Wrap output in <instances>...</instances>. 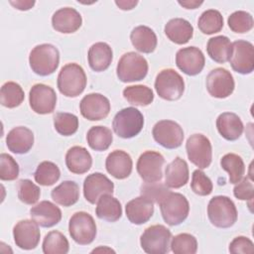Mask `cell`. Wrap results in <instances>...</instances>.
Segmentation results:
<instances>
[{"label": "cell", "mask_w": 254, "mask_h": 254, "mask_svg": "<svg viewBox=\"0 0 254 254\" xmlns=\"http://www.w3.org/2000/svg\"><path fill=\"white\" fill-rule=\"evenodd\" d=\"M58 88L66 97H76L86 86V75L83 68L75 64H66L61 68L57 80Z\"/></svg>", "instance_id": "1"}, {"label": "cell", "mask_w": 254, "mask_h": 254, "mask_svg": "<svg viewBox=\"0 0 254 254\" xmlns=\"http://www.w3.org/2000/svg\"><path fill=\"white\" fill-rule=\"evenodd\" d=\"M29 64L32 70L38 75H50L59 66V50L52 44L38 45L30 53Z\"/></svg>", "instance_id": "2"}, {"label": "cell", "mask_w": 254, "mask_h": 254, "mask_svg": "<svg viewBox=\"0 0 254 254\" xmlns=\"http://www.w3.org/2000/svg\"><path fill=\"white\" fill-rule=\"evenodd\" d=\"M207 216L215 227L228 228L237 220V209L228 196L216 195L208 202Z\"/></svg>", "instance_id": "3"}, {"label": "cell", "mask_w": 254, "mask_h": 254, "mask_svg": "<svg viewBox=\"0 0 254 254\" xmlns=\"http://www.w3.org/2000/svg\"><path fill=\"white\" fill-rule=\"evenodd\" d=\"M144 126L143 114L135 107L121 109L113 118L114 133L123 139H130L138 135Z\"/></svg>", "instance_id": "4"}, {"label": "cell", "mask_w": 254, "mask_h": 254, "mask_svg": "<svg viewBox=\"0 0 254 254\" xmlns=\"http://www.w3.org/2000/svg\"><path fill=\"white\" fill-rule=\"evenodd\" d=\"M148 68V63L143 56L135 52H128L120 58L116 73L122 82H133L144 79Z\"/></svg>", "instance_id": "5"}, {"label": "cell", "mask_w": 254, "mask_h": 254, "mask_svg": "<svg viewBox=\"0 0 254 254\" xmlns=\"http://www.w3.org/2000/svg\"><path fill=\"white\" fill-rule=\"evenodd\" d=\"M155 89L158 95L165 100H178L185 91V81L175 69H163L156 76Z\"/></svg>", "instance_id": "6"}, {"label": "cell", "mask_w": 254, "mask_h": 254, "mask_svg": "<svg viewBox=\"0 0 254 254\" xmlns=\"http://www.w3.org/2000/svg\"><path fill=\"white\" fill-rule=\"evenodd\" d=\"M172 233L162 224L149 226L140 237L142 249L149 254H165L170 251Z\"/></svg>", "instance_id": "7"}, {"label": "cell", "mask_w": 254, "mask_h": 254, "mask_svg": "<svg viewBox=\"0 0 254 254\" xmlns=\"http://www.w3.org/2000/svg\"><path fill=\"white\" fill-rule=\"evenodd\" d=\"M159 205L163 219L171 226L181 224L189 215L190 204L182 193L171 191Z\"/></svg>", "instance_id": "8"}, {"label": "cell", "mask_w": 254, "mask_h": 254, "mask_svg": "<svg viewBox=\"0 0 254 254\" xmlns=\"http://www.w3.org/2000/svg\"><path fill=\"white\" fill-rule=\"evenodd\" d=\"M68 232L77 244H90L96 236L95 221L93 217L85 211L75 212L69 218Z\"/></svg>", "instance_id": "9"}, {"label": "cell", "mask_w": 254, "mask_h": 254, "mask_svg": "<svg viewBox=\"0 0 254 254\" xmlns=\"http://www.w3.org/2000/svg\"><path fill=\"white\" fill-rule=\"evenodd\" d=\"M189 160L199 169H206L211 164L212 148L209 139L202 134L190 135L186 143Z\"/></svg>", "instance_id": "10"}, {"label": "cell", "mask_w": 254, "mask_h": 254, "mask_svg": "<svg viewBox=\"0 0 254 254\" xmlns=\"http://www.w3.org/2000/svg\"><path fill=\"white\" fill-rule=\"evenodd\" d=\"M154 140L166 149H176L180 147L184 140L183 128L175 121H158L152 130Z\"/></svg>", "instance_id": "11"}, {"label": "cell", "mask_w": 254, "mask_h": 254, "mask_svg": "<svg viewBox=\"0 0 254 254\" xmlns=\"http://www.w3.org/2000/svg\"><path fill=\"white\" fill-rule=\"evenodd\" d=\"M164 164L165 159L162 154L155 151H146L140 155L136 169L144 182H160L163 178Z\"/></svg>", "instance_id": "12"}, {"label": "cell", "mask_w": 254, "mask_h": 254, "mask_svg": "<svg viewBox=\"0 0 254 254\" xmlns=\"http://www.w3.org/2000/svg\"><path fill=\"white\" fill-rule=\"evenodd\" d=\"M232 69L241 74H249L254 69V47L244 40L232 43V53L229 59Z\"/></svg>", "instance_id": "13"}, {"label": "cell", "mask_w": 254, "mask_h": 254, "mask_svg": "<svg viewBox=\"0 0 254 254\" xmlns=\"http://www.w3.org/2000/svg\"><path fill=\"white\" fill-rule=\"evenodd\" d=\"M205 85L208 93L215 98L228 97L235 87L232 74L223 67L212 69L206 76Z\"/></svg>", "instance_id": "14"}, {"label": "cell", "mask_w": 254, "mask_h": 254, "mask_svg": "<svg viewBox=\"0 0 254 254\" xmlns=\"http://www.w3.org/2000/svg\"><path fill=\"white\" fill-rule=\"evenodd\" d=\"M29 102L33 111L38 114H50L57 105V94L55 90L44 83L32 86L29 92Z\"/></svg>", "instance_id": "15"}, {"label": "cell", "mask_w": 254, "mask_h": 254, "mask_svg": "<svg viewBox=\"0 0 254 254\" xmlns=\"http://www.w3.org/2000/svg\"><path fill=\"white\" fill-rule=\"evenodd\" d=\"M79 110L85 119L98 121L108 116L110 112V102L107 97L100 93H89L81 99Z\"/></svg>", "instance_id": "16"}, {"label": "cell", "mask_w": 254, "mask_h": 254, "mask_svg": "<svg viewBox=\"0 0 254 254\" xmlns=\"http://www.w3.org/2000/svg\"><path fill=\"white\" fill-rule=\"evenodd\" d=\"M13 237L16 245L24 250L35 249L41 237V232L33 219H24L16 223L13 228Z\"/></svg>", "instance_id": "17"}, {"label": "cell", "mask_w": 254, "mask_h": 254, "mask_svg": "<svg viewBox=\"0 0 254 254\" xmlns=\"http://www.w3.org/2000/svg\"><path fill=\"white\" fill-rule=\"evenodd\" d=\"M205 59L203 53L196 47L183 48L177 52L176 64L188 75H196L204 67Z\"/></svg>", "instance_id": "18"}, {"label": "cell", "mask_w": 254, "mask_h": 254, "mask_svg": "<svg viewBox=\"0 0 254 254\" xmlns=\"http://www.w3.org/2000/svg\"><path fill=\"white\" fill-rule=\"evenodd\" d=\"M114 184L101 173L88 175L83 183V195L89 203H96L103 194H112Z\"/></svg>", "instance_id": "19"}, {"label": "cell", "mask_w": 254, "mask_h": 254, "mask_svg": "<svg viewBox=\"0 0 254 254\" xmlns=\"http://www.w3.org/2000/svg\"><path fill=\"white\" fill-rule=\"evenodd\" d=\"M82 24V18L79 12L74 8L64 7L57 10L52 17L53 28L63 34H71L76 32Z\"/></svg>", "instance_id": "20"}, {"label": "cell", "mask_w": 254, "mask_h": 254, "mask_svg": "<svg viewBox=\"0 0 254 254\" xmlns=\"http://www.w3.org/2000/svg\"><path fill=\"white\" fill-rule=\"evenodd\" d=\"M133 162L128 153L122 150L111 152L105 161L106 171L117 180H124L131 175Z\"/></svg>", "instance_id": "21"}, {"label": "cell", "mask_w": 254, "mask_h": 254, "mask_svg": "<svg viewBox=\"0 0 254 254\" xmlns=\"http://www.w3.org/2000/svg\"><path fill=\"white\" fill-rule=\"evenodd\" d=\"M32 219L42 227H52L62 219V211L55 203L43 200L30 209Z\"/></svg>", "instance_id": "22"}, {"label": "cell", "mask_w": 254, "mask_h": 254, "mask_svg": "<svg viewBox=\"0 0 254 254\" xmlns=\"http://www.w3.org/2000/svg\"><path fill=\"white\" fill-rule=\"evenodd\" d=\"M126 216L129 221L136 225L146 223L154 213V203L140 195L128 201L125 206Z\"/></svg>", "instance_id": "23"}, {"label": "cell", "mask_w": 254, "mask_h": 254, "mask_svg": "<svg viewBox=\"0 0 254 254\" xmlns=\"http://www.w3.org/2000/svg\"><path fill=\"white\" fill-rule=\"evenodd\" d=\"M6 145L15 154H26L34 145V134L25 126L15 127L7 134Z\"/></svg>", "instance_id": "24"}, {"label": "cell", "mask_w": 254, "mask_h": 254, "mask_svg": "<svg viewBox=\"0 0 254 254\" xmlns=\"http://www.w3.org/2000/svg\"><path fill=\"white\" fill-rule=\"evenodd\" d=\"M216 128L225 140L235 141L242 135L244 126L237 114L223 112L216 119Z\"/></svg>", "instance_id": "25"}, {"label": "cell", "mask_w": 254, "mask_h": 254, "mask_svg": "<svg viewBox=\"0 0 254 254\" xmlns=\"http://www.w3.org/2000/svg\"><path fill=\"white\" fill-rule=\"evenodd\" d=\"M65 165L69 172L81 175L91 168L92 158L84 147L73 146L65 154Z\"/></svg>", "instance_id": "26"}, {"label": "cell", "mask_w": 254, "mask_h": 254, "mask_svg": "<svg viewBox=\"0 0 254 254\" xmlns=\"http://www.w3.org/2000/svg\"><path fill=\"white\" fill-rule=\"evenodd\" d=\"M189 167L187 162L177 157L172 161L165 171V185L171 189H180L189 181Z\"/></svg>", "instance_id": "27"}, {"label": "cell", "mask_w": 254, "mask_h": 254, "mask_svg": "<svg viewBox=\"0 0 254 254\" xmlns=\"http://www.w3.org/2000/svg\"><path fill=\"white\" fill-rule=\"evenodd\" d=\"M165 34L171 42L184 45L192 38L193 27L186 19L174 18L165 25Z\"/></svg>", "instance_id": "28"}, {"label": "cell", "mask_w": 254, "mask_h": 254, "mask_svg": "<svg viewBox=\"0 0 254 254\" xmlns=\"http://www.w3.org/2000/svg\"><path fill=\"white\" fill-rule=\"evenodd\" d=\"M87 58L91 69L98 72L103 71L109 67L112 62V49L106 43H95L89 48Z\"/></svg>", "instance_id": "29"}, {"label": "cell", "mask_w": 254, "mask_h": 254, "mask_svg": "<svg viewBox=\"0 0 254 254\" xmlns=\"http://www.w3.org/2000/svg\"><path fill=\"white\" fill-rule=\"evenodd\" d=\"M130 40L133 47L144 54H151L155 51L158 44V39L155 32L147 26L135 27L131 34Z\"/></svg>", "instance_id": "30"}, {"label": "cell", "mask_w": 254, "mask_h": 254, "mask_svg": "<svg viewBox=\"0 0 254 254\" xmlns=\"http://www.w3.org/2000/svg\"><path fill=\"white\" fill-rule=\"evenodd\" d=\"M95 213L100 219L115 222L122 215V206L120 201L112 194H103L97 200Z\"/></svg>", "instance_id": "31"}, {"label": "cell", "mask_w": 254, "mask_h": 254, "mask_svg": "<svg viewBox=\"0 0 254 254\" xmlns=\"http://www.w3.org/2000/svg\"><path fill=\"white\" fill-rule=\"evenodd\" d=\"M52 198L63 206H71L79 198V188L73 181H64L51 192Z\"/></svg>", "instance_id": "32"}, {"label": "cell", "mask_w": 254, "mask_h": 254, "mask_svg": "<svg viewBox=\"0 0 254 254\" xmlns=\"http://www.w3.org/2000/svg\"><path fill=\"white\" fill-rule=\"evenodd\" d=\"M206 51L212 61L218 64H224L230 59L232 43L225 36H216L208 40Z\"/></svg>", "instance_id": "33"}, {"label": "cell", "mask_w": 254, "mask_h": 254, "mask_svg": "<svg viewBox=\"0 0 254 254\" xmlns=\"http://www.w3.org/2000/svg\"><path fill=\"white\" fill-rule=\"evenodd\" d=\"M88 146L94 151L107 150L113 141V135L109 128L105 126H93L86 134Z\"/></svg>", "instance_id": "34"}, {"label": "cell", "mask_w": 254, "mask_h": 254, "mask_svg": "<svg viewBox=\"0 0 254 254\" xmlns=\"http://www.w3.org/2000/svg\"><path fill=\"white\" fill-rule=\"evenodd\" d=\"M124 98L136 106H147L154 100L153 90L143 84L130 85L123 89Z\"/></svg>", "instance_id": "35"}, {"label": "cell", "mask_w": 254, "mask_h": 254, "mask_svg": "<svg viewBox=\"0 0 254 254\" xmlns=\"http://www.w3.org/2000/svg\"><path fill=\"white\" fill-rule=\"evenodd\" d=\"M25 98V93L20 84L14 81L5 82L0 90V102L4 107L15 108Z\"/></svg>", "instance_id": "36"}, {"label": "cell", "mask_w": 254, "mask_h": 254, "mask_svg": "<svg viewBox=\"0 0 254 254\" xmlns=\"http://www.w3.org/2000/svg\"><path fill=\"white\" fill-rule=\"evenodd\" d=\"M220 166L228 173L231 184L238 183L244 176L245 165L242 158L237 154L228 153L224 155L220 160Z\"/></svg>", "instance_id": "37"}, {"label": "cell", "mask_w": 254, "mask_h": 254, "mask_svg": "<svg viewBox=\"0 0 254 254\" xmlns=\"http://www.w3.org/2000/svg\"><path fill=\"white\" fill-rule=\"evenodd\" d=\"M197 27L205 35L218 33L223 28V17L219 11L208 9L199 16Z\"/></svg>", "instance_id": "38"}, {"label": "cell", "mask_w": 254, "mask_h": 254, "mask_svg": "<svg viewBox=\"0 0 254 254\" xmlns=\"http://www.w3.org/2000/svg\"><path fill=\"white\" fill-rule=\"evenodd\" d=\"M68 249V241L60 231H50L44 238L43 252L45 254H66Z\"/></svg>", "instance_id": "39"}, {"label": "cell", "mask_w": 254, "mask_h": 254, "mask_svg": "<svg viewBox=\"0 0 254 254\" xmlns=\"http://www.w3.org/2000/svg\"><path fill=\"white\" fill-rule=\"evenodd\" d=\"M61 177V171L59 167L50 161H44L40 163L34 174L35 181L45 187L54 185L59 181Z\"/></svg>", "instance_id": "40"}, {"label": "cell", "mask_w": 254, "mask_h": 254, "mask_svg": "<svg viewBox=\"0 0 254 254\" xmlns=\"http://www.w3.org/2000/svg\"><path fill=\"white\" fill-rule=\"evenodd\" d=\"M56 131L63 136H71L78 129V118L67 112H58L54 116Z\"/></svg>", "instance_id": "41"}, {"label": "cell", "mask_w": 254, "mask_h": 254, "mask_svg": "<svg viewBox=\"0 0 254 254\" xmlns=\"http://www.w3.org/2000/svg\"><path fill=\"white\" fill-rule=\"evenodd\" d=\"M170 247L175 254H194L197 250V241L190 233H180L172 238Z\"/></svg>", "instance_id": "42"}, {"label": "cell", "mask_w": 254, "mask_h": 254, "mask_svg": "<svg viewBox=\"0 0 254 254\" xmlns=\"http://www.w3.org/2000/svg\"><path fill=\"white\" fill-rule=\"evenodd\" d=\"M227 24L232 32L244 34L252 30L254 21L250 13L246 11H235L228 17Z\"/></svg>", "instance_id": "43"}, {"label": "cell", "mask_w": 254, "mask_h": 254, "mask_svg": "<svg viewBox=\"0 0 254 254\" xmlns=\"http://www.w3.org/2000/svg\"><path fill=\"white\" fill-rule=\"evenodd\" d=\"M171 192L169 188L163 183H144L140 187V193L142 196L148 198L153 203L160 204L162 200Z\"/></svg>", "instance_id": "44"}, {"label": "cell", "mask_w": 254, "mask_h": 254, "mask_svg": "<svg viewBox=\"0 0 254 254\" xmlns=\"http://www.w3.org/2000/svg\"><path fill=\"white\" fill-rule=\"evenodd\" d=\"M18 198L26 204H35L41 195L40 188L28 179L20 180L17 185Z\"/></svg>", "instance_id": "45"}, {"label": "cell", "mask_w": 254, "mask_h": 254, "mask_svg": "<svg viewBox=\"0 0 254 254\" xmlns=\"http://www.w3.org/2000/svg\"><path fill=\"white\" fill-rule=\"evenodd\" d=\"M190 188L194 193L204 196L211 193L213 185L210 179L202 171L195 170L191 176Z\"/></svg>", "instance_id": "46"}, {"label": "cell", "mask_w": 254, "mask_h": 254, "mask_svg": "<svg viewBox=\"0 0 254 254\" xmlns=\"http://www.w3.org/2000/svg\"><path fill=\"white\" fill-rule=\"evenodd\" d=\"M19 176V165L8 154L0 155V179L2 181H14Z\"/></svg>", "instance_id": "47"}, {"label": "cell", "mask_w": 254, "mask_h": 254, "mask_svg": "<svg viewBox=\"0 0 254 254\" xmlns=\"http://www.w3.org/2000/svg\"><path fill=\"white\" fill-rule=\"evenodd\" d=\"M233 194L240 200H252L254 197V187L248 178H242L236 183L233 189Z\"/></svg>", "instance_id": "48"}, {"label": "cell", "mask_w": 254, "mask_h": 254, "mask_svg": "<svg viewBox=\"0 0 254 254\" xmlns=\"http://www.w3.org/2000/svg\"><path fill=\"white\" fill-rule=\"evenodd\" d=\"M229 252L232 254H252L254 252V244L245 236H237L230 242Z\"/></svg>", "instance_id": "49"}, {"label": "cell", "mask_w": 254, "mask_h": 254, "mask_svg": "<svg viewBox=\"0 0 254 254\" xmlns=\"http://www.w3.org/2000/svg\"><path fill=\"white\" fill-rule=\"evenodd\" d=\"M9 3L15 7L16 9L18 10H21V11H26V10H29L31 9L34 5H35V1H29V0H16V1H9Z\"/></svg>", "instance_id": "50"}, {"label": "cell", "mask_w": 254, "mask_h": 254, "mask_svg": "<svg viewBox=\"0 0 254 254\" xmlns=\"http://www.w3.org/2000/svg\"><path fill=\"white\" fill-rule=\"evenodd\" d=\"M115 4L121 9V10H131L133 9L137 4L138 1H134V0H119V1H115Z\"/></svg>", "instance_id": "51"}, {"label": "cell", "mask_w": 254, "mask_h": 254, "mask_svg": "<svg viewBox=\"0 0 254 254\" xmlns=\"http://www.w3.org/2000/svg\"><path fill=\"white\" fill-rule=\"evenodd\" d=\"M202 3V1H179V4L186 9H195Z\"/></svg>", "instance_id": "52"}, {"label": "cell", "mask_w": 254, "mask_h": 254, "mask_svg": "<svg viewBox=\"0 0 254 254\" xmlns=\"http://www.w3.org/2000/svg\"><path fill=\"white\" fill-rule=\"evenodd\" d=\"M99 251H103V252H113V253H114V251H113L112 249L107 248V247H98V248H96V249H93L91 252L94 253V252H99Z\"/></svg>", "instance_id": "53"}]
</instances>
